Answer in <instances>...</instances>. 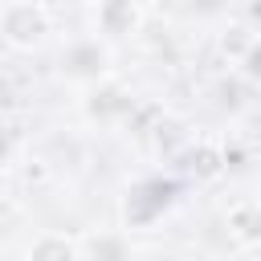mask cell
<instances>
[{
	"instance_id": "6da1fadb",
	"label": "cell",
	"mask_w": 261,
	"mask_h": 261,
	"mask_svg": "<svg viewBox=\"0 0 261 261\" xmlns=\"http://www.w3.org/2000/svg\"><path fill=\"white\" fill-rule=\"evenodd\" d=\"M228 228H232V237L245 241V245L261 241V204H257V200H241V204L228 212Z\"/></svg>"
}]
</instances>
